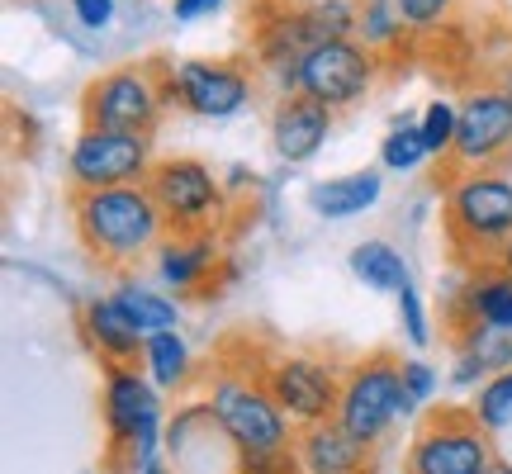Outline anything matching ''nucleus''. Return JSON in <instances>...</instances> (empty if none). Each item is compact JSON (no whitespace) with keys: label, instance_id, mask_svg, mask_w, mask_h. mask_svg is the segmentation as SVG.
<instances>
[{"label":"nucleus","instance_id":"f257e3e1","mask_svg":"<svg viewBox=\"0 0 512 474\" xmlns=\"http://www.w3.org/2000/svg\"><path fill=\"white\" fill-rule=\"evenodd\" d=\"M72 223L81 247L110 271H133L138 261L162 252V242L171 237L147 185L72 190Z\"/></svg>","mask_w":512,"mask_h":474},{"label":"nucleus","instance_id":"f03ea898","mask_svg":"<svg viewBox=\"0 0 512 474\" xmlns=\"http://www.w3.org/2000/svg\"><path fill=\"white\" fill-rule=\"evenodd\" d=\"M441 228L460 271L498 266L512 242V181L503 171H475L441 185Z\"/></svg>","mask_w":512,"mask_h":474},{"label":"nucleus","instance_id":"7ed1b4c3","mask_svg":"<svg viewBox=\"0 0 512 474\" xmlns=\"http://www.w3.org/2000/svg\"><path fill=\"white\" fill-rule=\"evenodd\" d=\"M266 356L252 347V361H233V347H223L219 370L209 380V413L219 418L228 441L238 451H290L294 422L280 413L275 394L266 389Z\"/></svg>","mask_w":512,"mask_h":474},{"label":"nucleus","instance_id":"20e7f679","mask_svg":"<svg viewBox=\"0 0 512 474\" xmlns=\"http://www.w3.org/2000/svg\"><path fill=\"white\" fill-rule=\"evenodd\" d=\"M171 105V62L147 57L86 81L81 91V128H119V133H157Z\"/></svg>","mask_w":512,"mask_h":474},{"label":"nucleus","instance_id":"39448f33","mask_svg":"<svg viewBox=\"0 0 512 474\" xmlns=\"http://www.w3.org/2000/svg\"><path fill=\"white\" fill-rule=\"evenodd\" d=\"M105 432H110V456L105 474H138L147 460H162V403L152 394V380L138 365H114L105 370V394H100Z\"/></svg>","mask_w":512,"mask_h":474},{"label":"nucleus","instance_id":"423d86ee","mask_svg":"<svg viewBox=\"0 0 512 474\" xmlns=\"http://www.w3.org/2000/svg\"><path fill=\"white\" fill-rule=\"evenodd\" d=\"M399 418H413L408 394H403V361L394 351H370L361 361L347 365L342 380V403H337V427L356 437L361 446H380L389 437V427Z\"/></svg>","mask_w":512,"mask_h":474},{"label":"nucleus","instance_id":"0eeeda50","mask_svg":"<svg viewBox=\"0 0 512 474\" xmlns=\"http://www.w3.org/2000/svg\"><path fill=\"white\" fill-rule=\"evenodd\" d=\"M512 162V95L503 86H470L460 95V128L451 157L437 162V190L456 176L503 171Z\"/></svg>","mask_w":512,"mask_h":474},{"label":"nucleus","instance_id":"6e6552de","mask_svg":"<svg viewBox=\"0 0 512 474\" xmlns=\"http://www.w3.org/2000/svg\"><path fill=\"white\" fill-rule=\"evenodd\" d=\"M494 437L479 427L475 408H432L408 441V474H494Z\"/></svg>","mask_w":512,"mask_h":474},{"label":"nucleus","instance_id":"1a4fd4ad","mask_svg":"<svg viewBox=\"0 0 512 474\" xmlns=\"http://www.w3.org/2000/svg\"><path fill=\"white\" fill-rule=\"evenodd\" d=\"M147 190L171 233H219L228 219V190L200 157H162L147 176Z\"/></svg>","mask_w":512,"mask_h":474},{"label":"nucleus","instance_id":"9d476101","mask_svg":"<svg viewBox=\"0 0 512 474\" xmlns=\"http://www.w3.org/2000/svg\"><path fill=\"white\" fill-rule=\"evenodd\" d=\"M261 375H266V389L275 394L280 413L294 422V432L337 418L342 380H347V370L337 361H323L313 351H285V356H266Z\"/></svg>","mask_w":512,"mask_h":474},{"label":"nucleus","instance_id":"9b49d317","mask_svg":"<svg viewBox=\"0 0 512 474\" xmlns=\"http://www.w3.org/2000/svg\"><path fill=\"white\" fill-rule=\"evenodd\" d=\"M152 138L119 133V128H81L67 152L72 190H114V185H147L152 176Z\"/></svg>","mask_w":512,"mask_h":474},{"label":"nucleus","instance_id":"f8f14e48","mask_svg":"<svg viewBox=\"0 0 512 474\" xmlns=\"http://www.w3.org/2000/svg\"><path fill=\"white\" fill-rule=\"evenodd\" d=\"M252 95V57H185V62H171V105L200 114V119H228V114L247 110Z\"/></svg>","mask_w":512,"mask_h":474},{"label":"nucleus","instance_id":"ddd939ff","mask_svg":"<svg viewBox=\"0 0 512 474\" xmlns=\"http://www.w3.org/2000/svg\"><path fill=\"white\" fill-rule=\"evenodd\" d=\"M380 53H370L361 38H342V43H323V48H313L304 62H299V72H294V91L318 100V105H328V110H342L351 100H361V95L375 86V76H380Z\"/></svg>","mask_w":512,"mask_h":474},{"label":"nucleus","instance_id":"4468645a","mask_svg":"<svg viewBox=\"0 0 512 474\" xmlns=\"http://www.w3.org/2000/svg\"><path fill=\"white\" fill-rule=\"evenodd\" d=\"M475 328L512 332V275L503 266L465 271L460 290L446 299V332L465 337Z\"/></svg>","mask_w":512,"mask_h":474},{"label":"nucleus","instance_id":"2eb2a0df","mask_svg":"<svg viewBox=\"0 0 512 474\" xmlns=\"http://www.w3.org/2000/svg\"><path fill=\"white\" fill-rule=\"evenodd\" d=\"M81 332L86 347L95 351V361L114 370V365H138L147 351V332L133 323V313L119 304V294H95L81 309Z\"/></svg>","mask_w":512,"mask_h":474},{"label":"nucleus","instance_id":"dca6fc26","mask_svg":"<svg viewBox=\"0 0 512 474\" xmlns=\"http://www.w3.org/2000/svg\"><path fill=\"white\" fill-rule=\"evenodd\" d=\"M332 133V110L328 105H318V100H309V95L299 91H285L280 100H275L271 110V147L280 162H313L318 157V147L328 143Z\"/></svg>","mask_w":512,"mask_h":474},{"label":"nucleus","instance_id":"f3484780","mask_svg":"<svg viewBox=\"0 0 512 474\" xmlns=\"http://www.w3.org/2000/svg\"><path fill=\"white\" fill-rule=\"evenodd\" d=\"M152 261H157V275H162L166 290L181 294V299H195L214 285V271L223 266L219 233H171Z\"/></svg>","mask_w":512,"mask_h":474},{"label":"nucleus","instance_id":"a211bd4d","mask_svg":"<svg viewBox=\"0 0 512 474\" xmlns=\"http://www.w3.org/2000/svg\"><path fill=\"white\" fill-rule=\"evenodd\" d=\"M294 456L304 474H375V451L347 437L337 422H318L294 432Z\"/></svg>","mask_w":512,"mask_h":474},{"label":"nucleus","instance_id":"6ab92c4d","mask_svg":"<svg viewBox=\"0 0 512 474\" xmlns=\"http://www.w3.org/2000/svg\"><path fill=\"white\" fill-rule=\"evenodd\" d=\"M380 195H384L380 171H347V176L309 185V209L318 219H356V214L375 209Z\"/></svg>","mask_w":512,"mask_h":474},{"label":"nucleus","instance_id":"aec40b11","mask_svg":"<svg viewBox=\"0 0 512 474\" xmlns=\"http://www.w3.org/2000/svg\"><path fill=\"white\" fill-rule=\"evenodd\" d=\"M503 370H512V332L475 328L456 337L451 384H479V375H503Z\"/></svg>","mask_w":512,"mask_h":474},{"label":"nucleus","instance_id":"412c9836","mask_svg":"<svg viewBox=\"0 0 512 474\" xmlns=\"http://www.w3.org/2000/svg\"><path fill=\"white\" fill-rule=\"evenodd\" d=\"M351 275L366 285V290H384V294H399L413 275H408V261L394 242H380V237H370V242H356L347 256Z\"/></svg>","mask_w":512,"mask_h":474},{"label":"nucleus","instance_id":"4be33fe9","mask_svg":"<svg viewBox=\"0 0 512 474\" xmlns=\"http://www.w3.org/2000/svg\"><path fill=\"white\" fill-rule=\"evenodd\" d=\"M143 370L157 389H185V380H190V347H185L181 328L152 332V337H147Z\"/></svg>","mask_w":512,"mask_h":474},{"label":"nucleus","instance_id":"5701e85b","mask_svg":"<svg viewBox=\"0 0 512 474\" xmlns=\"http://www.w3.org/2000/svg\"><path fill=\"white\" fill-rule=\"evenodd\" d=\"M114 294H119V304L133 313V323H138L147 337H152V332L181 328V304H176V299H166V294H157V290H143V285H133V280H124Z\"/></svg>","mask_w":512,"mask_h":474},{"label":"nucleus","instance_id":"b1692460","mask_svg":"<svg viewBox=\"0 0 512 474\" xmlns=\"http://www.w3.org/2000/svg\"><path fill=\"white\" fill-rule=\"evenodd\" d=\"M356 10H361V24H356V34L366 43L370 53H389L394 43L403 38V19H399V5L394 0H356Z\"/></svg>","mask_w":512,"mask_h":474},{"label":"nucleus","instance_id":"393cba45","mask_svg":"<svg viewBox=\"0 0 512 474\" xmlns=\"http://www.w3.org/2000/svg\"><path fill=\"white\" fill-rule=\"evenodd\" d=\"M475 418L479 427L489 432V437H498V432H508L512 427V370H503V375H489V380L479 384L475 394Z\"/></svg>","mask_w":512,"mask_h":474},{"label":"nucleus","instance_id":"a878e982","mask_svg":"<svg viewBox=\"0 0 512 474\" xmlns=\"http://www.w3.org/2000/svg\"><path fill=\"white\" fill-rule=\"evenodd\" d=\"M418 128H422V147H427V157L446 162V157H451V143H456V128H460V105L437 95V100L422 110Z\"/></svg>","mask_w":512,"mask_h":474},{"label":"nucleus","instance_id":"bb28decb","mask_svg":"<svg viewBox=\"0 0 512 474\" xmlns=\"http://www.w3.org/2000/svg\"><path fill=\"white\" fill-rule=\"evenodd\" d=\"M380 162L389 171H413V166L427 162V147H422V128L413 119H399V124L389 128V138L380 147Z\"/></svg>","mask_w":512,"mask_h":474},{"label":"nucleus","instance_id":"cd10ccee","mask_svg":"<svg viewBox=\"0 0 512 474\" xmlns=\"http://www.w3.org/2000/svg\"><path fill=\"white\" fill-rule=\"evenodd\" d=\"M394 5H399L403 29H413V34H427V29L446 24L451 10H456V0H394Z\"/></svg>","mask_w":512,"mask_h":474},{"label":"nucleus","instance_id":"c85d7f7f","mask_svg":"<svg viewBox=\"0 0 512 474\" xmlns=\"http://www.w3.org/2000/svg\"><path fill=\"white\" fill-rule=\"evenodd\" d=\"M399 323H403V337H408L413 347H427V342H432L427 309H422V294H418V285H413V280L399 290Z\"/></svg>","mask_w":512,"mask_h":474},{"label":"nucleus","instance_id":"c756f323","mask_svg":"<svg viewBox=\"0 0 512 474\" xmlns=\"http://www.w3.org/2000/svg\"><path fill=\"white\" fill-rule=\"evenodd\" d=\"M403 394H408V408H413V413L427 408L432 394H437V370L427 361H403Z\"/></svg>","mask_w":512,"mask_h":474},{"label":"nucleus","instance_id":"7c9ffc66","mask_svg":"<svg viewBox=\"0 0 512 474\" xmlns=\"http://www.w3.org/2000/svg\"><path fill=\"white\" fill-rule=\"evenodd\" d=\"M72 10H76V19H81L86 29L100 34V29L114 19V0H72Z\"/></svg>","mask_w":512,"mask_h":474},{"label":"nucleus","instance_id":"2f4dec72","mask_svg":"<svg viewBox=\"0 0 512 474\" xmlns=\"http://www.w3.org/2000/svg\"><path fill=\"white\" fill-rule=\"evenodd\" d=\"M223 0H171V19L176 24H195V19H209Z\"/></svg>","mask_w":512,"mask_h":474},{"label":"nucleus","instance_id":"473e14b6","mask_svg":"<svg viewBox=\"0 0 512 474\" xmlns=\"http://www.w3.org/2000/svg\"><path fill=\"white\" fill-rule=\"evenodd\" d=\"M489 15H494V24L503 34H512V0H489Z\"/></svg>","mask_w":512,"mask_h":474},{"label":"nucleus","instance_id":"72a5a7b5","mask_svg":"<svg viewBox=\"0 0 512 474\" xmlns=\"http://www.w3.org/2000/svg\"><path fill=\"white\" fill-rule=\"evenodd\" d=\"M138 474H171V470H166L162 460H147V465H143V470H138Z\"/></svg>","mask_w":512,"mask_h":474},{"label":"nucleus","instance_id":"f704fd0d","mask_svg":"<svg viewBox=\"0 0 512 474\" xmlns=\"http://www.w3.org/2000/svg\"><path fill=\"white\" fill-rule=\"evenodd\" d=\"M498 86H503V91L512 95V62H508V67H503V72H498Z\"/></svg>","mask_w":512,"mask_h":474},{"label":"nucleus","instance_id":"c9c22d12","mask_svg":"<svg viewBox=\"0 0 512 474\" xmlns=\"http://www.w3.org/2000/svg\"><path fill=\"white\" fill-rule=\"evenodd\" d=\"M498 266H503V271L512 275V242H508V247H503V256H498Z\"/></svg>","mask_w":512,"mask_h":474},{"label":"nucleus","instance_id":"e433bc0d","mask_svg":"<svg viewBox=\"0 0 512 474\" xmlns=\"http://www.w3.org/2000/svg\"><path fill=\"white\" fill-rule=\"evenodd\" d=\"M494 474H512V465H508V460H498V465H494Z\"/></svg>","mask_w":512,"mask_h":474}]
</instances>
